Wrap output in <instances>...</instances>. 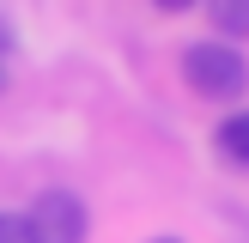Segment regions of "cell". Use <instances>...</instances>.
Wrapping results in <instances>:
<instances>
[{"instance_id":"cell-8","label":"cell","mask_w":249,"mask_h":243,"mask_svg":"<svg viewBox=\"0 0 249 243\" xmlns=\"http://www.w3.org/2000/svg\"><path fill=\"white\" fill-rule=\"evenodd\" d=\"M152 243H182V237H152Z\"/></svg>"},{"instance_id":"cell-6","label":"cell","mask_w":249,"mask_h":243,"mask_svg":"<svg viewBox=\"0 0 249 243\" xmlns=\"http://www.w3.org/2000/svg\"><path fill=\"white\" fill-rule=\"evenodd\" d=\"M158 12H189V6H201V0H152Z\"/></svg>"},{"instance_id":"cell-9","label":"cell","mask_w":249,"mask_h":243,"mask_svg":"<svg viewBox=\"0 0 249 243\" xmlns=\"http://www.w3.org/2000/svg\"><path fill=\"white\" fill-rule=\"evenodd\" d=\"M0 91H6V73H0Z\"/></svg>"},{"instance_id":"cell-5","label":"cell","mask_w":249,"mask_h":243,"mask_svg":"<svg viewBox=\"0 0 249 243\" xmlns=\"http://www.w3.org/2000/svg\"><path fill=\"white\" fill-rule=\"evenodd\" d=\"M0 243H36L31 237V219H24V213H0Z\"/></svg>"},{"instance_id":"cell-1","label":"cell","mask_w":249,"mask_h":243,"mask_svg":"<svg viewBox=\"0 0 249 243\" xmlns=\"http://www.w3.org/2000/svg\"><path fill=\"white\" fill-rule=\"evenodd\" d=\"M182 79H189V91L207 97V104H237L249 91V55L237 43H219V36L189 43L182 49Z\"/></svg>"},{"instance_id":"cell-2","label":"cell","mask_w":249,"mask_h":243,"mask_svg":"<svg viewBox=\"0 0 249 243\" xmlns=\"http://www.w3.org/2000/svg\"><path fill=\"white\" fill-rule=\"evenodd\" d=\"M24 219H31L36 243H85L91 237V213H85V201L73 189H43L24 207Z\"/></svg>"},{"instance_id":"cell-7","label":"cell","mask_w":249,"mask_h":243,"mask_svg":"<svg viewBox=\"0 0 249 243\" xmlns=\"http://www.w3.org/2000/svg\"><path fill=\"white\" fill-rule=\"evenodd\" d=\"M6 49H12V31H6V18H0V55H6Z\"/></svg>"},{"instance_id":"cell-4","label":"cell","mask_w":249,"mask_h":243,"mask_svg":"<svg viewBox=\"0 0 249 243\" xmlns=\"http://www.w3.org/2000/svg\"><path fill=\"white\" fill-rule=\"evenodd\" d=\"M213 146H219V158H225V164H249V109H231V116L219 122Z\"/></svg>"},{"instance_id":"cell-3","label":"cell","mask_w":249,"mask_h":243,"mask_svg":"<svg viewBox=\"0 0 249 243\" xmlns=\"http://www.w3.org/2000/svg\"><path fill=\"white\" fill-rule=\"evenodd\" d=\"M207 24L219 31V43H243L249 36V0H201Z\"/></svg>"}]
</instances>
